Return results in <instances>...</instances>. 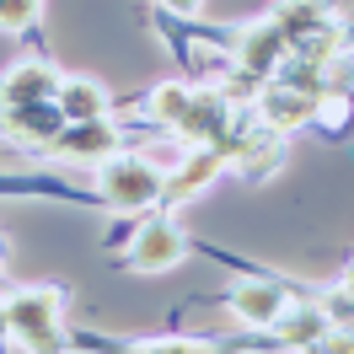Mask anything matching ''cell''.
I'll return each instance as SVG.
<instances>
[{"label":"cell","mask_w":354,"mask_h":354,"mask_svg":"<svg viewBox=\"0 0 354 354\" xmlns=\"http://www.w3.org/2000/svg\"><path fill=\"white\" fill-rule=\"evenodd\" d=\"M0 258H6V252H0Z\"/></svg>","instance_id":"16"},{"label":"cell","mask_w":354,"mask_h":354,"mask_svg":"<svg viewBox=\"0 0 354 354\" xmlns=\"http://www.w3.org/2000/svg\"><path fill=\"white\" fill-rule=\"evenodd\" d=\"M27 22H38V6H27V0H0V27H6V32H22Z\"/></svg>","instance_id":"14"},{"label":"cell","mask_w":354,"mask_h":354,"mask_svg":"<svg viewBox=\"0 0 354 354\" xmlns=\"http://www.w3.org/2000/svg\"><path fill=\"white\" fill-rule=\"evenodd\" d=\"M97 183H102L108 204H118V209H151L161 199V172L140 156H113Z\"/></svg>","instance_id":"2"},{"label":"cell","mask_w":354,"mask_h":354,"mask_svg":"<svg viewBox=\"0 0 354 354\" xmlns=\"http://www.w3.org/2000/svg\"><path fill=\"white\" fill-rule=\"evenodd\" d=\"M311 113H317V102H311V97H306L301 86H295V91H290V86H274V91L263 97V118L274 124V129H290V124H306Z\"/></svg>","instance_id":"10"},{"label":"cell","mask_w":354,"mask_h":354,"mask_svg":"<svg viewBox=\"0 0 354 354\" xmlns=\"http://www.w3.org/2000/svg\"><path fill=\"white\" fill-rule=\"evenodd\" d=\"M6 306V333L27 344L32 354H59V306H65V295L54 285H27L17 290L11 301H0Z\"/></svg>","instance_id":"1"},{"label":"cell","mask_w":354,"mask_h":354,"mask_svg":"<svg viewBox=\"0 0 354 354\" xmlns=\"http://www.w3.org/2000/svg\"><path fill=\"white\" fill-rule=\"evenodd\" d=\"M274 333H279V344H290V349H317L333 328L322 322V311H317V306H295V301H290V311L274 322Z\"/></svg>","instance_id":"9"},{"label":"cell","mask_w":354,"mask_h":354,"mask_svg":"<svg viewBox=\"0 0 354 354\" xmlns=\"http://www.w3.org/2000/svg\"><path fill=\"white\" fill-rule=\"evenodd\" d=\"M183 258H188V236H183L167 215H161V221H145L140 236H134V247H129V268H140V274H167V268H177Z\"/></svg>","instance_id":"4"},{"label":"cell","mask_w":354,"mask_h":354,"mask_svg":"<svg viewBox=\"0 0 354 354\" xmlns=\"http://www.w3.org/2000/svg\"><path fill=\"white\" fill-rule=\"evenodd\" d=\"M54 113H59L65 124H102L108 91L97 86V81H59V91H54Z\"/></svg>","instance_id":"6"},{"label":"cell","mask_w":354,"mask_h":354,"mask_svg":"<svg viewBox=\"0 0 354 354\" xmlns=\"http://www.w3.org/2000/svg\"><path fill=\"white\" fill-rule=\"evenodd\" d=\"M59 91V81H54V70L48 65H17L11 75H6V86H0V102L17 113V108H38V102H48Z\"/></svg>","instance_id":"5"},{"label":"cell","mask_w":354,"mask_h":354,"mask_svg":"<svg viewBox=\"0 0 354 354\" xmlns=\"http://www.w3.org/2000/svg\"><path fill=\"white\" fill-rule=\"evenodd\" d=\"M221 167H225V151H221V145H199V151L183 156V167H177L172 183H161V194L183 199V194H194V188H204V183H215Z\"/></svg>","instance_id":"8"},{"label":"cell","mask_w":354,"mask_h":354,"mask_svg":"<svg viewBox=\"0 0 354 354\" xmlns=\"http://www.w3.org/2000/svg\"><path fill=\"white\" fill-rule=\"evenodd\" d=\"M188 102H194V86H183V81H167V86H156V91H151L156 118H167V124H183Z\"/></svg>","instance_id":"12"},{"label":"cell","mask_w":354,"mask_h":354,"mask_svg":"<svg viewBox=\"0 0 354 354\" xmlns=\"http://www.w3.org/2000/svg\"><path fill=\"white\" fill-rule=\"evenodd\" d=\"M279 48H285L279 27H252V32L242 38V65H247V70H274Z\"/></svg>","instance_id":"11"},{"label":"cell","mask_w":354,"mask_h":354,"mask_svg":"<svg viewBox=\"0 0 354 354\" xmlns=\"http://www.w3.org/2000/svg\"><path fill=\"white\" fill-rule=\"evenodd\" d=\"M6 338H11V333H6V306H0V344H6Z\"/></svg>","instance_id":"15"},{"label":"cell","mask_w":354,"mask_h":354,"mask_svg":"<svg viewBox=\"0 0 354 354\" xmlns=\"http://www.w3.org/2000/svg\"><path fill=\"white\" fill-rule=\"evenodd\" d=\"M54 151L75 156V161H102V156L118 151V134L108 124H70V129L54 134Z\"/></svg>","instance_id":"7"},{"label":"cell","mask_w":354,"mask_h":354,"mask_svg":"<svg viewBox=\"0 0 354 354\" xmlns=\"http://www.w3.org/2000/svg\"><path fill=\"white\" fill-rule=\"evenodd\" d=\"M225 311L242 328H274L290 311V290L274 285V279H236V290L225 295Z\"/></svg>","instance_id":"3"},{"label":"cell","mask_w":354,"mask_h":354,"mask_svg":"<svg viewBox=\"0 0 354 354\" xmlns=\"http://www.w3.org/2000/svg\"><path fill=\"white\" fill-rule=\"evenodd\" d=\"M134 354H209L204 338H145L134 344Z\"/></svg>","instance_id":"13"}]
</instances>
